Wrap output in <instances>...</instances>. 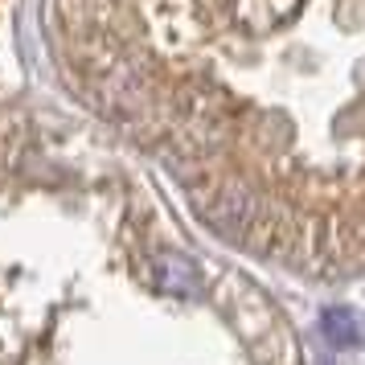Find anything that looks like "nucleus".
<instances>
[{
    "mask_svg": "<svg viewBox=\"0 0 365 365\" xmlns=\"http://www.w3.org/2000/svg\"><path fill=\"white\" fill-rule=\"evenodd\" d=\"M46 41L217 247L365 275V0H46Z\"/></svg>",
    "mask_w": 365,
    "mask_h": 365,
    "instance_id": "f257e3e1",
    "label": "nucleus"
}]
</instances>
